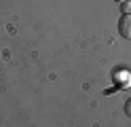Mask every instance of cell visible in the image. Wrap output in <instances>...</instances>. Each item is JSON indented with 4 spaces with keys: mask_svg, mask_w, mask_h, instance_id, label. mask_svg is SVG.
Masks as SVG:
<instances>
[{
    "mask_svg": "<svg viewBox=\"0 0 131 127\" xmlns=\"http://www.w3.org/2000/svg\"><path fill=\"white\" fill-rule=\"evenodd\" d=\"M114 2H125V0H114Z\"/></svg>",
    "mask_w": 131,
    "mask_h": 127,
    "instance_id": "cell-4",
    "label": "cell"
},
{
    "mask_svg": "<svg viewBox=\"0 0 131 127\" xmlns=\"http://www.w3.org/2000/svg\"><path fill=\"white\" fill-rule=\"evenodd\" d=\"M125 114H129V116H131V97L125 102Z\"/></svg>",
    "mask_w": 131,
    "mask_h": 127,
    "instance_id": "cell-3",
    "label": "cell"
},
{
    "mask_svg": "<svg viewBox=\"0 0 131 127\" xmlns=\"http://www.w3.org/2000/svg\"><path fill=\"white\" fill-rule=\"evenodd\" d=\"M118 32H121V36L131 38V15H123L118 19Z\"/></svg>",
    "mask_w": 131,
    "mask_h": 127,
    "instance_id": "cell-1",
    "label": "cell"
},
{
    "mask_svg": "<svg viewBox=\"0 0 131 127\" xmlns=\"http://www.w3.org/2000/svg\"><path fill=\"white\" fill-rule=\"evenodd\" d=\"M123 4V13H129L131 11V0H125V2H121Z\"/></svg>",
    "mask_w": 131,
    "mask_h": 127,
    "instance_id": "cell-2",
    "label": "cell"
}]
</instances>
